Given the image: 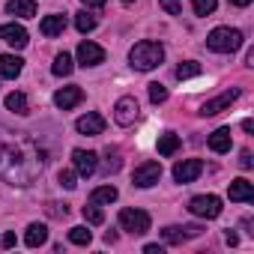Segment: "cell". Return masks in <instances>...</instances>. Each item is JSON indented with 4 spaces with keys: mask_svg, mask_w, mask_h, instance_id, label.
<instances>
[{
    "mask_svg": "<svg viewBox=\"0 0 254 254\" xmlns=\"http://www.w3.org/2000/svg\"><path fill=\"white\" fill-rule=\"evenodd\" d=\"M42 153L36 144L24 141V144H6L0 150V177L9 186H30L39 174H42Z\"/></svg>",
    "mask_w": 254,
    "mask_h": 254,
    "instance_id": "obj_1",
    "label": "cell"
},
{
    "mask_svg": "<svg viewBox=\"0 0 254 254\" xmlns=\"http://www.w3.org/2000/svg\"><path fill=\"white\" fill-rule=\"evenodd\" d=\"M162 60H165V48H162V42H153V39L135 42L129 51V63L138 72H150V69L162 66Z\"/></svg>",
    "mask_w": 254,
    "mask_h": 254,
    "instance_id": "obj_2",
    "label": "cell"
},
{
    "mask_svg": "<svg viewBox=\"0 0 254 254\" xmlns=\"http://www.w3.org/2000/svg\"><path fill=\"white\" fill-rule=\"evenodd\" d=\"M206 48L215 51V54H233V51L242 48V30H236V27H215L206 36Z\"/></svg>",
    "mask_w": 254,
    "mask_h": 254,
    "instance_id": "obj_3",
    "label": "cell"
},
{
    "mask_svg": "<svg viewBox=\"0 0 254 254\" xmlns=\"http://www.w3.org/2000/svg\"><path fill=\"white\" fill-rule=\"evenodd\" d=\"M189 212L194 218H218L221 215V197L215 194H197L189 200Z\"/></svg>",
    "mask_w": 254,
    "mask_h": 254,
    "instance_id": "obj_4",
    "label": "cell"
},
{
    "mask_svg": "<svg viewBox=\"0 0 254 254\" xmlns=\"http://www.w3.org/2000/svg\"><path fill=\"white\" fill-rule=\"evenodd\" d=\"M138 114H141V105H138V99L135 96H120L117 99V105H114V123L117 126H135V120H138Z\"/></svg>",
    "mask_w": 254,
    "mask_h": 254,
    "instance_id": "obj_5",
    "label": "cell"
},
{
    "mask_svg": "<svg viewBox=\"0 0 254 254\" xmlns=\"http://www.w3.org/2000/svg\"><path fill=\"white\" fill-rule=\"evenodd\" d=\"M120 227L132 236H144L150 230V215L144 209H120Z\"/></svg>",
    "mask_w": 254,
    "mask_h": 254,
    "instance_id": "obj_6",
    "label": "cell"
},
{
    "mask_svg": "<svg viewBox=\"0 0 254 254\" xmlns=\"http://www.w3.org/2000/svg\"><path fill=\"white\" fill-rule=\"evenodd\" d=\"M236 99H239V90H236V87H230V90H224L221 96H215V99H209V102H203L197 114H200V117H215V114H221V111H227V108H230V105H233Z\"/></svg>",
    "mask_w": 254,
    "mask_h": 254,
    "instance_id": "obj_7",
    "label": "cell"
},
{
    "mask_svg": "<svg viewBox=\"0 0 254 254\" xmlns=\"http://www.w3.org/2000/svg\"><path fill=\"white\" fill-rule=\"evenodd\" d=\"M200 174H203V162H200V159H186V162H177V165H174V180H177L180 186L194 183Z\"/></svg>",
    "mask_w": 254,
    "mask_h": 254,
    "instance_id": "obj_8",
    "label": "cell"
},
{
    "mask_svg": "<svg viewBox=\"0 0 254 254\" xmlns=\"http://www.w3.org/2000/svg\"><path fill=\"white\" fill-rule=\"evenodd\" d=\"M203 233V227L200 224H171V227H165L162 230V239L165 242H171V245H177V242H186V239H194V236H200Z\"/></svg>",
    "mask_w": 254,
    "mask_h": 254,
    "instance_id": "obj_9",
    "label": "cell"
},
{
    "mask_svg": "<svg viewBox=\"0 0 254 254\" xmlns=\"http://www.w3.org/2000/svg\"><path fill=\"white\" fill-rule=\"evenodd\" d=\"M162 180V165L159 162H144L135 168V186L138 189H150Z\"/></svg>",
    "mask_w": 254,
    "mask_h": 254,
    "instance_id": "obj_10",
    "label": "cell"
},
{
    "mask_svg": "<svg viewBox=\"0 0 254 254\" xmlns=\"http://www.w3.org/2000/svg\"><path fill=\"white\" fill-rule=\"evenodd\" d=\"M72 162H75L78 177H90V174H96V168H99V156H96L93 150H72Z\"/></svg>",
    "mask_w": 254,
    "mask_h": 254,
    "instance_id": "obj_11",
    "label": "cell"
},
{
    "mask_svg": "<svg viewBox=\"0 0 254 254\" xmlns=\"http://www.w3.org/2000/svg\"><path fill=\"white\" fill-rule=\"evenodd\" d=\"M78 63H81V66H99V63H105V48L84 39V42L78 45Z\"/></svg>",
    "mask_w": 254,
    "mask_h": 254,
    "instance_id": "obj_12",
    "label": "cell"
},
{
    "mask_svg": "<svg viewBox=\"0 0 254 254\" xmlns=\"http://www.w3.org/2000/svg\"><path fill=\"white\" fill-rule=\"evenodd\" d=\"M105 126H108L105 117L96 114V111H93V114H84V117L75 120V129H78L81 135H102V132H105Z\"/></svg>",
    "mask_w": 254,
    "mask_h": 254,
    "instance_id": "obj_13",
    "label": "cell"
},
{
    "mask_svg": "<svg viewBox=\"0 0 254 254\" xmlns=\"http://www.w3.org/2000/svg\"><path fill=\"white\" fill-rule=\"evenodd\" d=\"M81 99H84V90H81V87H63V90L54 93V105H57L60 111H69V108L81 105Z\"/></svg>",
    "mask_w": 254,
    "mask_h": 254,
    "instance_id": "obj_14",
    "label": "cell"
},
{
    "mask_svg": "<svg viewBox=\"0 0 254 254\" xmlns=\"http://www.w3.org/2000/svg\"><path fill=\"white\" fill-rule=\"evenodd\" d=\"M0 39L9 42L12 48H24L27 45V30L21 24H0Z\"/></svg>",
    "mask_w": 254,
    "mask_h": 254,
    "instance_id": "obj_15",
    "label": "cell"
},
{
    "mask_svg": "<svg viewBox=\"0 0 254 254\" xmlns=\"http://www.w3.org/2000/svg\"><path fill=\"white\" fill-rule=\"evenodd\" d=\"M21 69H24V60L21 57H15V54H0V78L15 81L21 75Z\"/></svg>",
    "mask_w": 254,
    "mask_h": 254,
    "instance_id": "obj_16",
    "label": "cell"
},
{
    "mask_svg": "<svg viewBox=\"0 0 254 254\" xmlns=\"http://www.w3.org/2000/svg\"><path fill=\"white\" fill-rule=\"evenodd\" d=\"M227 194H230V200H236V203H251V200H254V186H251L248 180H233L230 189H227Z\"/></svg>",
    "mask_w": 254,
    "mask_h": 254,
    "instance_id": "obj_17",
    "label": "cell"
},
{
    "mask_svg": "<svg viewBox=\"0 0 254 254\" xmlns=\"http://www.w3.org/2000/svg\"><path fill=\"white\" fill-rule=\"evenodd\" d=\"M230 144H233V138H230V129H227V126H221V129H215V132L209 135V150H212V153H230Z\"/></svg>",
    "mask_w": 254,
    "mask_h": 254,
    "instance_id": "obj_18",
    "label": "cell"
},
{
    "mask_svg": "<svg viewBox=\"0 0 254 254\" xmlns=\"http://www.w3.org/2000/svg\"><path fill=\"white\" fill-rule=\"evenodd\" d=\"M45 242H48V227L39 224V221H33V224L27 227V233H24V245L39 248V245H45Z\"/></svg>",
    "mask_w": 254,
    "mask_h": 254,
    "instance_id": "obj_19",
    "label": "cell"
},
{
    "mask_svg": "<svg viewBox=\"0 0 254 254\" xmlns=\"http://www.w3.org/2000/svg\"><path fill=\"white\" fill-rule=\"evenodd\" d=\"M6 12L9 15H18V18H33L36 15V0H9Z\"/></svg>",
    "mask_w": 254,
    "mask_h": 254,
    "instance_id": "obj_20",
    "label": "cell"
},
{
    "mask_svg": "<svg viewBox=\"0 0 254 254\" xmlns=\"http://www.w3.org/2000/svg\"><path fill=\"white\" fill-rule=\"evenodd\" d=\"M39 30H42V36H60L66 30V18L63 15H45L42 24H39Z\"/></svg>",
    "mask_w": 254,
    "mask_h": 254,
    "instance_id": "obj_21",
    "label": "cell"
},
{
    "mask_svg": "<svg viewBox=\"0 0 254 254\" xmlns=\"http://www.w3.org/2000/svg\"><path fill=\"white\" fill-rule=\"evenodd\" d=\"M177 150H180V135H174V132L159 135V156H174Z\"/></svg>",
    "mask_w": 254,
    "mask_h": 254,
    "instance_id": "obj_22",
    "label": "cell"
},
{
    "mask_svg": "<svg viewBox=\"0 0 254 254\" xmlns=\"http://www.w3.org/2000/svg\"><path fill=\"white\" fill-rule=\"evenodd\" d=\"M72 69H75V63H72V57H69L66 51L54 57V66H51V72H54L57 78H66V75H72Z\"/></svg>",
    "mask_w": 254,
    "mask_h": 254,
    "instance_id": "obj_23",
    "label": "cell"
},
{
    "mask_svg": "<svg viewBox=\"0 0 254 254\" xmlns=\"http://www.w3.org/2000/svg\"><path fill=\"white\" fill-rule=\"evenodd\" d=\"M123 168V156H120V150L117 147H108V153H105V174L111 177V174H117Z\"/></svg>",
    "mask_w": 254,
    "mask_h": 254,
    "instance_id": "obj_24",
    "label": "cell"
},
{
    "mask_svg": "<svg viewBox=\"0 0 254 254\" xmlns=\"http://www.w3.org/2000/svg\"><path fill=\"white\" fill-rule=\"evenodd\" d=\"M90 200H93V203H114V200H117V189H114V186H99V189H93Z\"/></svg>",
    "mask_w": 254,
    "mask_h": 254,
    "instance_id": "obj_25",
    "label": "cell"
},
{
    "mask_svg": "<svg viewBox=\"0 0 254 254\" xmlns=\"http://www.w3.org/2000/svg\"><path fill=\"white\" fill-rule=\"evenodd\" d=\"M75 27H78L81 33H90V30H96V15H90V9H81V12H75Z\"/></svg>",
    "mask_w": 254,
    "mask_h": 254,
    "instance_id": "obj_26",
    "label": "cell"
},
{
    "mask_svg": "<svg viewBox=\"0 0 254 254\" xmlns=\"http://www.w3.org/2000/svg\"><path fill=\"white\" fill-rule=\"evenodd\" d=\"M6 108H9V111H15V114H27V111H30V105H27V96H24V93H9V96H6Z\"/></svg>",
    "mask_w": 254,
    "mask_h": 254,
    "instance_id": "obj_27",
    "label": "cell"
},
{
    "mask_svg": "<svg viewBox=\"0 0 254 254\" xmlns=\"http://www.w3.org/2000/svg\"><path fill=\"white\" fill-rule=\"evenodd\" d=\"M197 75H200V63H194V60H186V63L177 66V78L180 81H189V78H197Z\"/></svg>",
    "mask_w": 254,
    "mask_h": 254,
    "instance_id": "obj_28",
    "label": "cell"
},
{
    "mask_svg": "<svg viewBox=\"0 0 254 254\" xmlns=\"http://www.w3.org/2000/svg\"><path fill=\"white\" fill-rule=\"evenodd\" d=\"M81 212H84L87 224H102V221H105V212H102V209H99V203H93V200H90Z\"/></svg>",
    "mask_w": 254,
    "mask_h": 254,
    "instance_id": "obj_29",
    "label": "cell"
},
{
    "mask_svg": "<svg viewBox=\"0 0 254 254\" xmlns=\"http://www.w3.org/2000/svg\"><path fill=\"white\" fill-rule=\"evenodd\" d=\"M90 239H93V233L87 227H72L69 230V242L72 245H90Z\"/></svg>",
    "mask_w": 254,
    "mask_h": 254,
    "instance_id": "obj_30",
    "label": "cell"
},
{
    "mask_svg": "<svg viewBox=\"0 0 254 254\" xmlns=\"http://www.w3.org/2000/svg\"><path fill=\"white\" fill-rule=\"evenodd\" d=\"M191 9H194V15H212L215 12V0H191Z\"/></svg>",
    "mask_w": 254,
    "mask_h": 254,
    "instance_id": "obj_31",
    "label": "cell"
},
{
    "mask_svg": "<svg viewBox=\"0 0 254 254\" xmlns=\"http://www.w3.org/2000/svg\"><path fill=\"white\" fill-rule=\"evenodd\" d=\"M150 102H153V105L168 102V87H165V84H150Z\"/></svg>",
    "mask_w": 254,
    "mask_h": 254,
    "instance_id": "obj_32",
    "label": "cell"
},
{
    "mask_svg": "<svg viewBox=\"0 0 254 254\" xmlns=\"http://www.w3.org/2000/svg\"><path fill=\"white\" fill-rule=\"evenodd\" d=\"M45 212H48L51 218H66V215H69V203H54V200H51V203L45 206Z\"/></svg>",
    "mask_w": 254,
    "mask_h": 254,
    "instance_id": "obj_33",
    "label": "cell"
},
{
    "mask_svg": "<svg viewBox=\"0 0 254 254\" xmlns=\"http://www.w3.org/2000/svg\"><path fill=\"white\" fill-rule=\"evenodd\" d=\"M57 180H60L63 189H75V186H78V183H75V180H78V171H60Z\"/></svg>",
    "mask_w": 254,
    "mask_h": 254,
    "instance_id": "obj_34",
    "label": "cell"
},
{
    "mask_svg": "<svg viewBox=\"0 0 254 254\" xmlns=\"http://www.w3.org/2000/svg\"><path fill=\"white\" fill-rule=\"evenodd\" d=\"M159 6H162L168 15H183V6H180V0H159Z\"/></svg>",
    "mask_w": 254,
    "mask_h": 254,
    "instance_id": "obj_35",
    "label": "cell"
},
{
    "mask_svg": "<svg viewBox=\"0 0 254 254\" xmlns=\"http://www.w3.org/2000/svg\"><path fill=\"white\" fill-rule=\"evenodd\" d=\"M81 3H84L87 9H102V6L108 3V0H81Z\"/></svg>",
    "mask_w": 254,
    "mask_h": 254,
    "instance_id": "obj_36",
    "label": "cell"
},
{
    "mask_svg": "<svg viewBox=\"0 0 254 254\" xmlns=\"http://www.w3.org/2000/svg\"><path fill=\"white\" fill-rule=\"evenodd\" d=\"M165 248L159 245V242H150V245H144V254H162Z\"/></svg>",
    "mask_w": 254,
    "mask_h": 254,
    "instance_id": "obj_37",
    "label": "cell"
},
{
    "mask_svg": "<svg viewBox=\"0 0 254 254\" xmlns=\"http://www.w3.org/2000/svg\"><path fill=\"white\" fill-rule=\"evenodd\" d=\"M0 245H3V248H12V245H15V233H3V239H0Z\"/></svg>",
    "mask_w": 254,
    "mask_h": 254,
    "instance_id": "obj_38",
    "label": "cell"
},
{
    "mask_svg": "<svg viewBox=\"0 0 254 254\" xmlns=\"http://www.w3.org/2000/svg\"><path fill=\"white\" fill-rule=\"evenodd\" d=\"M239 165H242V168H251V153H248V150H242V156H239Z\"/></svg>",
    "mask_w": 254,
    "mask_h": 254,
    "instance_id": "obj_39",
    "label": "cell"
},
{
    "mask_svg": "<svg viewBox=\"0 0 254 254\" xmlns=\"http://www.w3.org/2000/svg\"><path fill=\"white\" fill-rule=\"evenodd\" d=\"M224 242H227V245H236L239 239H236V233H233V230H227V233H224Z\"/></svg>",
    "mask_w": 254,
    "mask_h": 254,
    "instance_id": "obj_40",
    "label": "cell"
},
{
    "mask_svg": "<svg viewBox=\"0 0 254 254\" xmlns=\"http://www.w3.org/2000/svg\"><path fill=\"white\" fill-rule=\"evenodd\" d=\"M242 129L245 132H254V120H242Z\"/></svg>",
    "mask_w": 254,
    "mask_h": 254,
    "instance_id": "obj_41",
    "label": "cell"
},
{
    "mask_svg": "<svg viewBox=\"0 0 254 254\" xmlns=\"http://www.w3.org/2000/svg\"><path fill=\"white\" fill-rule=\"evenodd\" d=\"M230 3H233V6H242V9H245V6H251V0H230Z\"/></svg>",
    "mask_w": 254,
    "mask_h": 254,
    "instance_id": "obj_42",
    "label": "cell"
},
{
    "mask_svg": "<svg viewBox=\"0 0 254 254\" xmlns=\"http://www.w3.org/2000/svg\"><path fill=\"white\" fill-rule=\"evenodd\" d=\"M123 3H135V0H123Z\"/></svg>",
    "mask_w": 254,
    "mask_h": 254,
    "instance_id": "obj_43",
    "label": "cell"
}]
</instances>
